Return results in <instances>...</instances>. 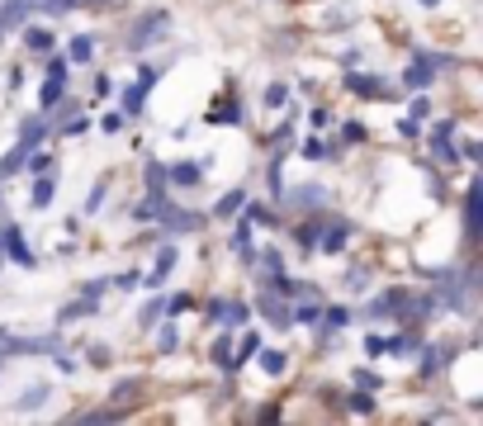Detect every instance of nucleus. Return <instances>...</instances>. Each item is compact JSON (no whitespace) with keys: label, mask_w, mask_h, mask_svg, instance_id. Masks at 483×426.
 <instances>
[{"label":"nucleus","mask_w":483,"mask_h":426,"mask_svg":"<svg viewBox=\"0 0 483 426\" xmlns=\"http://www.w3.org/2000/svg\"><path fill=\"white\" fill-rule=\"evenodd\" d=\"M43 138H48V123H43V119H24V128H19V142L10 147L5 157H0V180H10L14 170L29 161V152H34V147L43 142Z\"/></svg>","instance_id":"obj_1"},{"label":"nucleus","mask_w":483,"mask_h":426,"mask_svg":"<svg viewBox=\"0 0 483 426\" xmlns=\"http://www.w3.org/2000/svg\"><path fill=\"white\" fill-rule=\"evenodd\" d=\"M166 29H171V15H166V10H152V15H142L138 24H133L129 43H133V48H147V43H152V38H161Z\"/></svg>","instance_id":"obj_2"},{"label":"nucleus","mask_w":483,"mask_h":426,"mask_svg":"<svg viewBox=\"0 0 483 426\" xmlns=\"http://www.w3.org/2000/svg\"><path fill=\"white\" fill-rule=\"evenodd\" d=\"M62 81H67V62H62V57H53V62H48V81H43V95H38V100H43V110H53V104L62 100Z\"/></svg>","instance_id":"obj_3"},{"label":"nucleus","mask_w":483,"mask_h":426,"mask_svg":"<svg viewBox=\"0 0 483 426\" xmlns=\"http://www.w3.org/2000/svg\"><path fill=\"white\" fill-rule=\"evenodd\" d=\"M0 247L10 251V261H14V266H29V270L38 266V256L24 247V237H19V228H5V232H0Z\"/></svg>","instance_id":"obj_4"},{"label":"nucleus","mask_w":483,"mask_h":426,"mask_svg":"<svg viewBox=\"0 0 483 426\" xmlns=\"http://www.w3.org/2000/svg\"><path fill=\"white\" fill-rule=\"evenodd\" d=\"M43 0H5V10H0V29H14L19 19H24L29 10H38Z\"/></svg>","instance_id":"obj_5"},{"label":"nucleus","mask_w":483,"mask_h":426,"mask_svg":"<svg viewBox=\"0 0 483 426\" xmlns=\"http://www.w3.org/2000/svg\"><path fill=\"white\" fill-rule=\"evenodd\" d=\"M346 237H351V223H342V218H337V223H327V228H323V237H318V242H323L318 251H342Z\"/></svg>","instance_id":"obj_6"},{"label":"nucleus","mask_w":483,"mask_h":426,"mask_svg":"<svg viewBox=\"0 0 483 426\" xmlns=\"http://www.w3.org/2000/svg\"><path fill=\"white\" fill-rule=\"evenodd\" d=\"M199 176H204L199 161H176L171 166V185H199Z\"/></svg>","instance_id":"obj_7"},{"label":"nucleus","mask_w":483,"mask_h":426,"mask_svg":"<svg viewBox=\"0 0 483 426\" xmlns=\"http://www.w3.org/2000/svg\"><path fill=\"white\" fill-rule=\"evenodd\" d=\"M43 398H48V383H34V389L19 393L14 408H19V412H34V408H43Z\"/></svg>","instance_id":"obj_8"},{"label":"nucleus","mask_w":483,"mask_h":426,"mask_svg":"<svg viewBox=\"0 0 483 426\" xmlns=\"http://www.w3.org/2000/svg\"><path fill=\"white\" fill-rule=\"evenodd\" d=\"M123 110H129V114L147 110V85H142V81H133L129 91H123Z\"/></svg>","instance_id":"obj_9"},{"label":"nucleus","mask_w":483,"mask_h":426,"mask_svg":"<svg viewBox=\"0 0 483 426\" xmlns=\"http://www.w3.org/2000/svg\"><path fill=\"white\" fill-rule=\"evenodd\" d=\"M242 204H246V195H242V189H227V195L214 204V213H218V218H233V213H237Z\"/></svg>","instance_id":"obj_10"},{"label":"nucleus","mask_w":483,"mask_h":426,"mask_svg":"<svg viewBox=\"0 0 483 426\" xmlns=\"http://www.w3.org/2000/svg\"><path fill=\"white\" fill-rule=\"evenodd\" d=\"M465 232L478 237V185H469V199H465Z\"/></svg>","instance_id":"obj_11"},{"label":"nucleus","mask_w":483,"mask_h":426,"mask_svg":"<svg viewBox=\"0 0 483 426\" xmlns=\"http://www.w3.org/2000/svg\"><path fill=\"white\" fill-rule=\"evenodd\" d=\"M91 53H95V38H91V34H76V38H72V62H81V67H86Z\"/></svg>","instance_id":"obj_12"},{"label":"nucleus","mask_w":483,"mask_h":426,"mask_svg":"<svg viewBox=\"0 0 483 426\" xmlns=\"http://www.w3.org/2000/svg\"><path fill=\"white\" fill-rule=\"evenodd\" d=\"M351 85H355L365 100H370V95H374V100H389V95H384V81H374V76H351Z\"/></svg>","instance_id":"obj_13"},{"label":"nucleus","mask_w":483,"mask_h":426,"mask_svg":"<svg viewBox=\"0 0 483 426\" xmlns=\"http://www.w3.org/2000/svg\"><path fill=\"white\" fill-rule=\"evenodd\" d=\"M10 351H14V355H38V351H57V341H53V336H43V341H14Z\"/></svg>","instance_id":"obj_14"},{"label":"nucleus","mask_w":483,"mask_h":426,"mask_svg":"<svg viewBox=\"0 0 483 426\" xmlns=\"http://www.w3.org/2000/svg\"><path fill=\"white\" fill-rule=\"evenodd\" d=\"M176 266V247H161V256H157V270H152V280H147V285H161L166 280V270H171Z\"/></svg>","instance_id":"obj_15"},{"label":"nucleus","mask_w":483,"mask_h":426,"mask_svg":"<svg viewBox=\"0 0 483 426\" xmlns=\"http://www.w3.org/2000/svg\"><path fill=\"white\" fill-rule=\"evenodd\" d=\"M138 389H142V383H138V379H123V383H119V389H114V402H119V408H129V402L138 398Z\"/></svg>","instance_id":"obj_16"},{"label":"nucleus","mask_w":483,"mask_h":426,"mask_svg":"<svg viewBox=\"0 0 483 426\" xmlns=\"http://www.w3.org/2000/svg\"><path fill=\"white\" fill-rule=\"evenodd\" d=\"M208 119H214V123H237L242 110H237V104H214V110H208Z\"/></svg>","instance_id":"obj_17"},{"label":"nucleus","mask_w":483,"mask_h":426,"mask_svg":"<svg viewBox=\"0 0 483 426\" xmlns=\"http://www.w3.org/2000/svg\"><path fill=\"white\" fill-rule=\"evenodd\" d=\"M256 351H261V346H256ZM261 370H266V374H285V355H280V351H261Z\"/></svg>","instance_id":"obj_18"},{"label":"nucleus","mask_w":483,"mask_h":426,"mask_svg":"<svg viewBox=\"0 0 483 426\" xmlns=\"http://www.w3.org/2000/svg\"><path fill=\"white\" fill-rule=\"evenodd\" d=\"M436 152L446 157V161H455V147H450V123H440V128H436Z\"/></svg>","instance_id":"obj_19"},{"label":"nucleus","mask_w":483,"mask_h":426,"mask_svg":"<svg viewBox=\"0 0 483 426\" xmlns=\"http://www.w3.org/2000/svg\"><path fill=\"white\" fill-rule=\"evenodd\" d=\"M214 365H218V370H227V374L237 370V365H233V346H227V341H218V346H214Z\"/></svg>","instance_id":"obj_20"},{"label":"nucleus","mask_w":483,"mask_h":426,"mask_svg":"<svg viewBox=\"0 0 483 426\" xmlns=\"http://www.w3.org/2000/svg\"><path fill=\"white\" fill-rule=\"evenodd\" d=\"M24 43H29V48H38V53H48V48H53V34H48V29H29Z\"/></svg>","instance_id":"obj_21"},{"label":"nucleus","mask_w":483,"mask_h":426,"mask_svg":"<svg viewBox=\"0 0 483 426\" xmlns=\"http://www.w3.org/2000/svg\"><path fill=\"white\" fill-rule=\"evenodd\" d=\"M48 204H53V180L43 176V180L34 185V208H48Z\"/></svg>","instance_id":"obj_22"},{"label":"nucleus","mask_w":483,"mask_h":426,"mask_svg":"<svg viewBox=\"0 0 483 426\" xmlns=\"http://www.w3.org/2000/svg\"><path fill=\"white\" fill-rule=\"evenodd\" d=\"M256 346H261V336H242V346L233 351V365H242V360H251V355H256Z\"/></svg>","instance_id":"obj_23"},{"label":"nucleus","mask_w":483,"mask_h":426,"mask_svg":"<svg viewBox=\"0 0 483 426\" xmlns=\"http://www.w3.org/2000/svg\"><path fill=\"white\" fill-rule=\"evenodd\" d=\"M294 204H327V195L318 185H308V189H294Z\"/></svg>","instance_id":"obj_24"},{"label":"nucleus","mask_w":483,"mask_h":426,"mask_svg":"<svg viewBox=\"0 0 483 426\" xmlns=\"http://www.w3.org/2000/svg\"><path fill=\"white\" fill-rule=\"evenodd\" d=\"M95 313V298H81V304H72V308H62V317H91ZM57 317V323H62Z\"/></svg>","instance_id":"obj_25"},{"label":"nucleus","mask_w":483,"mask_h":426,"mask_svg":"<svg viewBox=\"0 0 483 426\" xmlns=\"http://www.w3.org/2000/svg\"><path fill=\"white\" fill-rule=\"evenodd\" d=\"M161 313H166V304H161V298H152V304L142 308V317H138V323H142V327H152V323H157Z\"/></svg>","instance_id":"obj_26"},{"label":"nucleus","mask_w":483,"mask_h":426,"mask_svg":"<svg viewBox=\"0 0 483 426\" xmlns=\"http://www.w3.org/2000/svg\"><path fill=\"white\" fill-rule=\"evenodd\" d=\"M313 317H318V308H313V304H299V308L289 313V323H313Z\"/></svg>","instance_id":"obj_27"},{"label":"nucleus","mask_w":483,"mask_h":426,"mask_svg":"<svg viewBox=\"0 0 483 426\" xmlns=\"http://www.w3.org/2000/svg\"><path fill=\"white\" fill-rule=\"evenodd\" d=\"M351 412H374V398L370 393H351Z\"/></svg>","instance_id":"obj_28"},{"label":"nucleus","mask_w":483,"mask_h":426,"mask_svg":"<svg viewBox=\"0 0 483 426\" xmlns=\"http://www.w3.org/2000/svg\"><path fill=\"white\" fill-rule=\"evenodd\" d=\"M246 213H251V223H275V213H270L266 204H251Z\"/></svg>","instance_id":"obj_29"},{"label":"nucleus","mask_w":483,"mask_h":426,"mask_svg":"<svg viewBox=\"0 0 483 426\" xmlns=\"http://www.w3.org/2000/svg\"><path fill=\"white\" fill-rule=\"evenodd\" d=\"M48 10H67V5H104V0H43Z\"/></svg>","instance_id":"obj_30"},{"label":"nucleus","mask_w":483,"mask_h":426,"mask_svg":"<svg viewBox=\"0 0 483 426\" xmlns=\"http://www.w3.org/2000/svg\"><path fill=\"white\" fill-rule=\"evenodd\" d=\"M346 327V308H327V332H337Z\"/></svg>","instance_id":"obj_31"},{"label":"nucleus","mask_w":483,"mask_h":426,"mask_svg":"<svg viewBox=\"0 0 483 426\" xmlns=\"http://www.w3.org/2000/svg\"><path fill=\"white\" fill-rule=\"evenodd\" d=\"M289 100V85H270L266 91V104H285Z\"/></svg>","instance_id":"obj_32"},{"label":"nucleus","mask_w":483,"mask_h":426,"mask_svg":"<svg viewBox=\"0 0 483 426\" xmlns=\"http://www.w3.org/2000/svg\"><path fill=\"white\" fill-rule=\"evenodd\" d=\"M48 166H53V157H43V152H29V170H38V176H43Z\"/></svg>","instance_id":"obj_33"},{"label":"nucleus","mask_w":483,"mask_h":426,"mask_svg":"<svg viewBox=\"0 0 483 426\" xmlns=\"http://www.w3.org/2000/svg\"><path fill=\"white\" fill-rule=\"evenodd\" d=\"M157 346H161V351H176V327H161V336H157Z\"/></svg>","instance_id":"obj_34"},{"label":"nucleus","mask_w":483,"mask_h":426,"mask_svg":"<svg viewBox=\"0 0 483 426\" xmlns=\"http://www.w3.org/2000/svg\"><path fill=\"white\" fill-rule=\"evenodd\" d=\"M100 199H104V185H95V189H91V199H86V213H95V208H100Z\"/></svg>","instance_id":"obj_35"},{"label":"nucleus","mask_w":483,"mask_h":426,"mask_svg":"<svg viewBox=\"0 0 483 426\" xmlns=\"http://www.w3.org/2000/svg\"><path fill=\"white\" fill-rule=\"evenodd\" d=\"M91 365H100V370H104V365H110V351L95 346V351H91Z\"/></svg>","instance_id":"obj_36"},{"label":"nucleus","mask_w":483,"mask_h":426,"mask_svg":"<svg viewBox=\"0 0 483 426\" xmlns=\"http://www.w3.org/2000/svg\"><path fill=\"white\" fill-rule=\"evenodd\" d=\"M422 5H436V0H422Z\"/></svg>","instance_id":"obj_37"},{"label":"nucleus","mask_w":483,"mask_h":426,"mask_svg":"<svg viewBox=\"0 0 483 426\" xmlns=\"http://www.w3.org/2000/svg\"><path fill=\"white\" fill-rule=\"evenodd\" d=\"M0 341H5V327H0Z\"/></svg>","instance_id":"obj_38"},{"label":"nucleus","mask_w":483,"mask_h":426,"mask_svg":"<svg viewBox=\"0 0 483 426\" xmlns=\"http://www.w3.org/2000/svg\"><path fill=\"white\" fill-rule=\"evenodd\" d=\"M0 370H5V360H0Z\"/></svg>","instance_id":"obj_39"}]
</instances>
